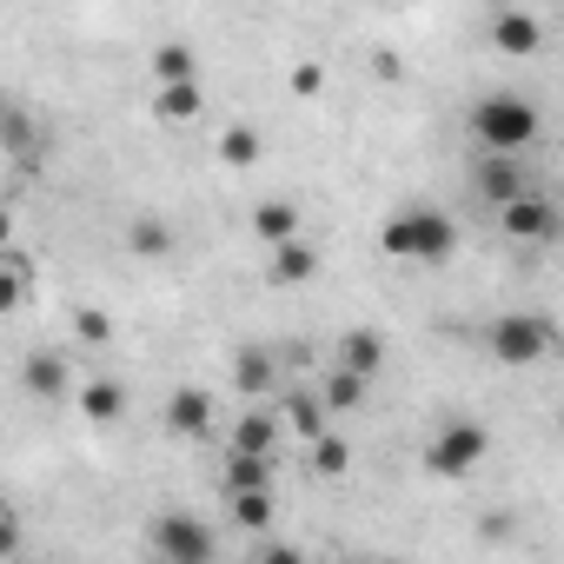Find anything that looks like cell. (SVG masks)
Here are the masks:
<instances>
[{"mask_svg":"<svg viewBox=\"0 0 564 564\" xmlns=\"http://www.w3.org/2000/svg\"><path fill=\"white\" fill-rule=\"evenodd\" d=\"M379 252L386 259H412V265H445L458 252V226L445 206H399L379 226Z\"/></svg>","mask_w":564,"mask_h":564,"instance_id":"1","label":"cell"},{"mask_svg":"<svg viewBox=\"0 0 564 564\" xmlns=\"http://www.w3.org/2000/svg\"><path fill=\"white\" fill-rule=\"evenodd\" d=\"M478 346H485L498 366H538V359H557V352H564V333H557L551 313H498V319L478 333Z\"/></svg>","mask_w":564,"mask_h":564,"instance_id":"2","label":"cell"},{"mask_svg":"<svg viewBox=\"0 0 564 564\" xmlns=\"http://www.w3.org/2000/svg\"><path fill=\"white\" fill-rule=\"evenodd\" d=\"M538 133H544V113L531 100H518V94H485L471 107V140L485 153H524Z\"/></svg>","mask_w":564,"mask_h":564,"instance_id":"3","label":"cell"},{"mask_svg":"<svg viewBox=\"0 0 564 564\" xmlns=\"http://www.w3.org/2000/svg\"><path fill=\"white\" fill-rule=\"evenodd\" d=\"M485 452H491V432H485L478 419H445V425L425 438V471H432V478H465V471L485 465Z\"/></svg>","mask_w":564,"mask_h":564,"instance_id":"4","label":"cell"},{"mask_svg":"<svg viewBox=\"0 0 564 564\" xmlns=\"http://www.w3.org/2000/svg\"><path fill=\"white\" fill-rule=\"evenodd\" d=\"M147 551H153L160 564H206L219 544H213V531H206L193 511H160V518L147 524Z\"/></svg>","mask_w":564,"mask_h":564,"instance_id":"5","label":"cell"},{"mask_svg":"<svg viewBox=\"0 0 564 564\" xmlns=\"http://www.w3.org/2000/svg\"><path fill=\"white\" fill-rule=\"evenodd\" d=\"M498 226H505V239H518V246H557V239H564V213H557V199H544L538 186L518 193L511 206H498Z\"/></svg>","mask_w":564,"mask_h":564,"instance_id":"6","label":"cell"},{"mask_svg":"<svg viewBox=\"0 0 564 564\" xmlns=\"http://www.w3.org/2000/svg\"><path fill=\"white\" fill-rule=\"evenodd\" d=\"M471 193H478L485 206H511L518 193H531L524 153H485V147H478V160H471Z\"/></svg>","mask_w":564,"mask_h":564,"instance_id":"7","label":"cell"},{"mask_svg":"<svg viewBox=\"0 0 564 564\" xmlns=\"http://www.w3.org/2000/svg\"><path fill=\"white\" fill-rule=\"evenodd\" d=\"M272 259H265V279H272V286H306V279H319V246L300 232V239H279V246H265Z\"/></svg>","mask_w":564,"mask_h":564,"instance_id":"8","label":"cell"},{"mask_svg":"<svg viewBox=\"0 0 564 564\" xmlns=\"http://www.w3.org/2000/svg\"><path fill=\"white\" fill-rule=\"evenodd\" d=\"M166 432H173V438H213V392L180 386V392L166 399Z\"/></svg>","mask_w":564,"mask_h":564,"instance_id":"9","label":"cell"},{"mask_svg":"<svg viewBox=\"0 0 564 564\" xmlns=\"http://www.w3.org/2000/svg\"><path fill=\"white\" fill-rule=\"evenodd\" d=\"M491 47H498V54H511V61H531V54L544 47V28H538V14H524V8H505V14L491 21Z\"/></svg>","mask_w":564,"mask_h":564,"instance_id":"10","label":"cell"},{"mask_svg":"<svg viewBox=\"0 0 564 564\" xmlns=\"http://www.w3.org/2000/svg\"><path fill=\"white\" fill-rule=\"evenodd\" d=\"M232 386H239V399L279 392V359H272L265 346H239V352H232Z\"/></svg>","mask_w":564,"mask_h":564,"instance_id":"11","label":"cell"},{"mask_svg":"<svg viewBox=\"0 0 564 564\" xmlns=\"http://www.w3.org/2000/svg\"><path fill=\"white\" fill-rule=\"evenodd\" d=\"M21 386H28L41 405H61V399H67V352H28Z\"/></svg>","mask_w":564,"mask_h":564,"instance_id":"12","label":"cell"},{"mask_svg":"<svg viewBox=\"0 0 564 564\" xmlns=\"http://www.w3.org/2000/svg\"><path fill=\"white\" fill-rule=\"evenodd\" d=\"M272 471H279V458L272 452H226V465H219V491H259V485H272Z\"/></svg>","mask_w":564,"mask_h":564,"instance_id":"13","label":"cell"},{"mask_svg":"<svg viewBox=\"0 0 564 564\" xmlns=\"http://www.w3.org/2000/svg\"><path fill=\"white\" fill-rule=\"evenodd\" d=\"M199 107H206V87H199V80H160V87H153V113H160L166 127L199 120Z\"/></svg>","mask_w":564,"mask_h":564,"instance_id":"14","label":"cell"},{"mask_svg":"<svg viewBox=\"0 0 564 564\" xmlns=\"http://www.w3.org/2000/svg\"><path fill=\"white\" fill-rule=\"evenodd\" d=\"M28 293H34V265H28V252H21V246H0V306L21 313Z\"/></svg>","mask_w":564,"mask_h":564,"instance_id":"15","label":"cell"},{"mask_svg":"<svg viewBox=\"0 0 564 564\" xmlns=\"http://www.w3.org/2000/svg\"><path fill=\"white\" fill-rule=\"evenodd\" d=\"M279 412H286V425L313 445L319 432H333V405L319 399V392H286V405H279Z\"/></svg>","mask_w":564,"mask_h":564,"instance_id":"16","label":"cell"},{"mask_svg":"<svg viewBox=\"0 0 564 564\" xmlns=\"http://www.w3.org/2000/svg\"><path fill=\"white\" fill-rule=\"evenodd\" d=\"M339 366H352V372H366V379H379V366H386V339L379 333H366V326H352V333H339Z\"/></svg>","mask_w":564,"mask_h":564,"instance_id":"17","label":"cell"},{"mask_svg":"<svg viewBox=\"0 0 564 564\" xmlns=\"http://www.w3.org/2000/svg\"><path fill=\"white\" fill-rule=\"evenodd\" d=\"M252 232H259L265 246L300 239V206H293V199H259V206H252Z\"/></svg>","mask_w":564,"mask_h":564,"instance_id":"18","label":"cell"},{"mask_svg":"<svg viewBox=\"0 0 564 564\" xmlns=\"http://www.w3.org/2000/svg\"><path fill=\"white\" fill-rule=\"evenodd\" d=\"M366 392H372V379H366V372H352V366H333V372H326V386H319V399H326L333 412H359V405H366Z\"/></svg>","mask_w":564,"mask_h":564,"instance_id":"19","label":"cell"},{"mask_svg":"<svg viewBox=\"0 0 564 564\" xmlns=\"http://www.w3.org/2000/svg\"><path fill=\"white\" fill-rule=\"evenodd\" d=\"M80 412H87L94 425H113V419L127 412V386H120V379H94V386H80Z\"/></svg>","mask_w":564,"mask_h":564,"instance_id":"20","label":"cell"},{"mask_svg":"<svg viewBox=\"0 0 564 564\" xmlns=\"http://www.w3.org/2000/svg\"><path fill=\"white\" fill-rule=\"evenodd\" d=\"M272 438H279V425H272L265 399H252V405L239 412V425H232V445H239V452H272Z\"/></svg>","mask_w":564,"mask_h":564,"instance_id":"21","label":"cell"},{"mask_svg":"<svg viewBox=\"0 0 564 564\" xmlns=\"http://www.w3.org/2000/svg\"><path fill=\"white\" fill-rule=\"evenodd\" d=\"M226 511H232V524L265 531V524H272V511H279V498H272V485H259V491H226Z\"/></svg>","mask_w":564,"mask_h":564,"instance_id":"22","label":"cell"},{"mask_svg":"<svg viewBox=\"0 0 564 564\" xmlns=\"http://www.w3.org/2000/svg\"><path fill=\"white\" fill-rule=\"evenodd\" d=\"M213 147H219V160H226L232 173H246V166H259V160H265V140H259L252 127H226Z\"/></svg>","mask_w":564,"mask_h":564,"instance_id":"23","label":"cell"},{"mask_svg":"<svg viewBox=\"0 0 564 564\" xmlns=\"http://www.w3.org/2000/svg\"><path fill=\"white\" fill-rule=\"evenodd\" d=\"M127 246H133L140 259H166V252H173V226L153 219V213H140V219L127 226Z\"/></svg>","mask_w":564,"mask_h":564,"instance_id":"24","label":"cell"},{"mask_svg":"<svg viewBox=\"0 0 564 564\" xmlns=\"http://www.w3.org/2000/svg\"><path fill=\"white\" fill-rule=\"evenodd\" d=\"M153 80H199V61L186 41H160L153 47Z\"/></svg>","mask_w":564,"mask_h":564,"instance_id":"25","label":"cell"},{"mask_svg":"<svg viewBox=\"0 0 564 564\" xmlns=\"http://www.w3.org/2000/svg\"><path fill=\"white\" fill-rule=\"evenodd\" d=\"M306 452H313V471H326V478H339V471L352 465V445H346L339 432H319V438H313Z\"/></svg>","mask_w":564,"mask_h":564,"instance_id":"26","label":"cell"},{"mask_svg":"<svg viewBox=\"0 0 564 564\" xmlns=\"http://www.w3.org/2000/svg\"><path fill=\"white\" fill-rule=\"evenodd\" d=\"M74 339H80V346H113V313L80 306V313H74Z\"/></svg>","mask_w":564,"mask_h":564,"instance_id":"27","label":"cell"},{"mask_svg":"<svg viewBox=\"0 0 564 564\" xmlns=\"http://www.w3.org/2000/svg\"><path fill=\"white\" fill-rule=\"evenodd\" d=\"M293 94H300V100H319V94H326V67H319V61H300V67H293Z\"/></svg>","mask_w":564,"mask_h":564,"instance_id":"28","label":"cell"},{"mask_svg":"<svg viewBox=\"0 0 564 564\" xmlns=\"http://www.w3.org/2000/svg\"><path fill=\"white\" fill-rule=\"evenodd\" d=\"M8 153H34V120H28V107H8Z\"/></svg>","mask_w":564,"mask_h":564,"instance_id":"29","label":"cell"},{"mask_svg":"<svg viewBox=\"0 0 564 564\" xmlns=\"http://www.w3.org/2000/svg\"><path fill=\"white\" fill-rule=\"evenodd\" d=\"M557 432H564V405H557Z\"/></svg>","mask_w":564,"mask_h":564,"instance_id":"30","label":"cell"}]
</instances>
